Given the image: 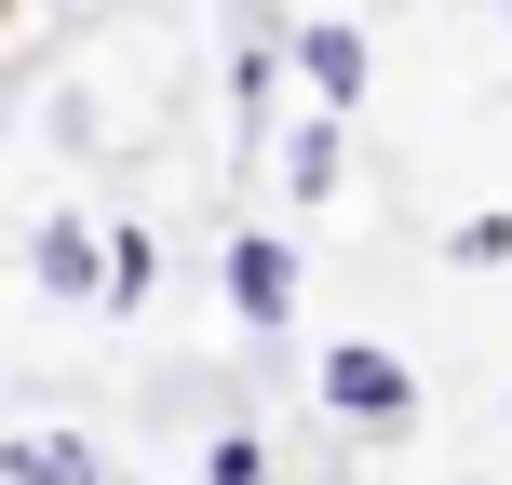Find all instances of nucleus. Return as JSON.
Listing matches in <instances>:
<instances>
[{"label":"nucleus","mask_w":512,"mask_h":485,"mask_svg":"<svg viewBox=\"0 0 512 485\" xmlns=\"http://www.w3.org/2000/svg\"><path fill=\"white\" fill-rule=\"evenodd\" d=\"M499 27H512V0H499Z\"/></svg>","instance_id":"obj_11"},{"label":"nucleus","mask_w":512,"mask_h":485,"mask_svg":"<svg viewBox=\"0 0 512 485\" xmlns=\"http://www.w3.org/2000/svg\"><path fill=\"white\" fill-rule=\"evenodd\" d=\"M216 283H230V324L256 337V351L297 337V243H283V230H256V216H243V230L216 243Z\"/></svg>","instance_id":"obj_3"},{"label":"nucleus","mask_w":512,"mask_h":485,"mask_svg":"<svg viewBox=\"0 0 512 485\" xmlns=\"http://www.w3.org/2000/svg\"><path fill=\"white\" fill-rule=\"evenodd\" d=\"M27 283H41L54 310H95V283H108V216H68V203H54L41 230H27Z\"/></svg>","instance_id":"obj_4"},{"label":"nucleus","mask_w":512,"mask_h":485,"mask_svg":"<svg viewBox=\"0 0 512 485\" xmlns=\"http://www.w3.org/2000/svg\"><path fill=\"white\" fill-rule=\"evenodd\" d=\"M445 270H512V216H499V203L459 216V230H445Z\"/></svg>","instance_id":"obj_9"},{"label":"nucleus","mask_w":512,"mask_h":485,"mask_svg":"<svg viewBox=\"0 0 512 485\" xmlns=\"http://www.w3.org/2000/svg\"><path fill=\"white\" fill-rule=\"evenodd\" d=\"M310 405H324L337 432L391 445V432H418V364L391 351V337H324V351H310Z\"/></svg>","instance_id":"obj_1"},{"label":"nucleus","mask_w":512,"mask_h":485,"mask_svg":"<svg viewBox=\"0 0 512 485\" xmlns=\"http://www.w3.org/2000/svg\"><path fill=\"white\" fill-rule=\"evenodd\" d=\"M0 14H14V0H0Z\"/></svg>","instance_id":"obj_12"},{"label":"nucleus","mask_w":512,"mask_h":485,"mask_svg":"<svg viewBox=\"0 0 512 485\" xmlns=\"http://www.w3.org/2000/svg\"><path fill=\"white\" fill-rule=\"evenodd\" d=\"M0 485H122L95 432H0Z\"/></svg>","instance_id":"obj_6"},{"label":"nucleus","mask_w":512,"mask_h":485,"mask_svg":"<svg viewBox=\"0 0 512 485\" xmlns=\"http://www.w3.org/2000/svg\"><path fill=\"white\" fill-rule=\"evenodd\" d=\"M149 297H162V243L122 216V230H108V283H95V310H108V324H135Z\"/></svg>","instance_id":"obj_8"},{"label":"nucleus","mask_w":512,"mask_h":485,"mask_svg":"<svg viewBox=\"0 0 512 485\" xmlns=\"http://www.w3.org/2000/svg\"><path fill=\"white\" fill-rule=\"evenodd\" d=\"M203 485H270V445L256 432H203Z\"/></svg>","instance_id":"obj_10"},{"label":"nucleus","mask_w":512,"mask_h":485,"mask_svg":"<svg viewBox=\"0 0 512 485\" xmlns=\"http://www.w3.org/2000/svg\"><path fill=\"white\" fill-rule=\"evenodd\" d=\"M283 81H297L324 122H351V108L378 95V41H364L351 14H283Z\"/></svg>","instance_id":"obj_2"},{"label":"nucleus","mask_w":512,"mask_h":485,"mask_svg":"<svg viewBox=\"0 0 512 485\" xmlns=\"http://www.w3.org/2000/svg\"><path fill=\"white\" fill-rule=\"evenodd\" d=\"M337 189H351V122H324V108H310V122H283V203L324 216Z\"/></svg>","instance_id":"obj_7"},{"label":"nucleus","mask_w":512,"mask_h":485,"mask_svg":"<svg viewBox=\"0 0 512 485\" xmlns=\"http://www.w3.org/2000/svg\"><path fill=\"white\" fill-rule=\"evenodd\" d=\"M230 149H270V135H283V14H256L243 27V41H230Z\"/></svg>","instance_id":"obj_5"}]
</instances>
